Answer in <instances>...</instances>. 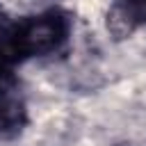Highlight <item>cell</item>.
<instances>
[{
  "label": "cell",
  "mask_w": 146,
  "mask_h": 146,
  "mask_svg": "<svg viewBox=\"0 0 146 146\" xmlns=\"http://www.w3.org/2000/svg\"><path fill=\"white\" fill-rule=\"evenodd\" d=\"M27 125V110L25 103L11 94L0 96V141L14 139Z\"/></svg>",
  "instance_id": "cell-2"
},
{
  "label": "cell",
  "mask_w": 146,
  "mask_h": 146,
  "mask_svg": "<svg viewBox=\"0 0 146 146\" xmlns=\"http://www.w3.org/2000/svg\"><path fill=\"white\" fill-rule=\"evenodd\" d=\"M71 32V21L64 11L50 9L14 25V41L18 57H41L59 50Z\"/></svg>",
  "instance_id": "cell-1"
}]
</instances>
